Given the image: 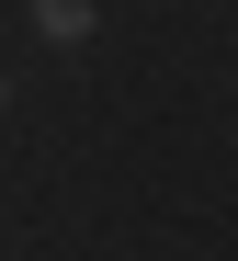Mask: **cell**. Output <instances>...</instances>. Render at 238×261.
<instances>
[{
  "instance_id": "6da1fadb",
  "label": "cell",
  "mask_w": 238,
  "mask_h": 261,
  "mask_svg": "<svg viewBox=\"0 0 238 261\" xmlns=\"http://www.w3.org/2000/svg\"><path fill=\"white\" fill-rule=\"evenodd\" d=\"M91 23H102V0H34V34H45V46H91Z\"/></svg>"
},
{
  "instance_id": "7a4b0ae2",
  "label": "cell",
  "mask_w": 238,
  "mask_h": 261,
  "mask_svg": "<svg viewBox=\"0 0 238 261\" xmlns=\"http://www.w3.org/2000/svg\"><path fill=\"white\" fill-rule=\"evenodd\" d=\"M0 114H12V80H0Z\"/></svg>"
}]
</instances>
